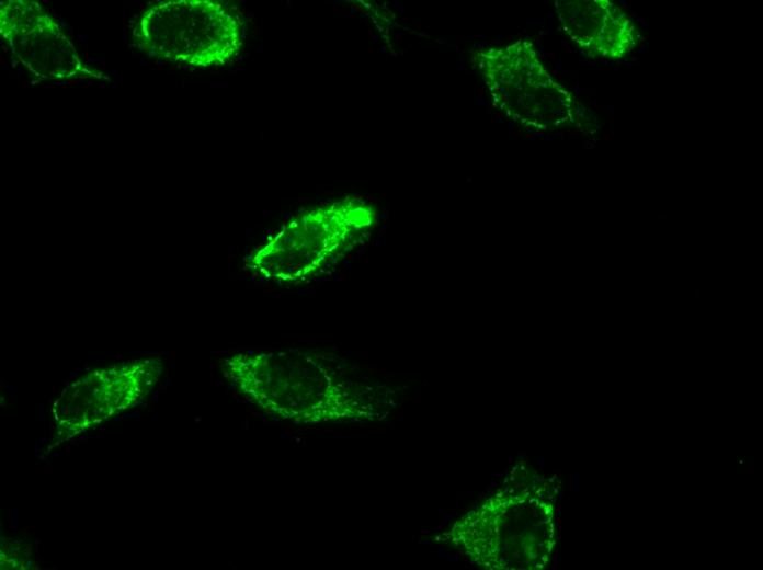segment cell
Returning a JSON list of instances; mask_svg holds the SVG:
<instances>
[{
  "instance_id": "cell-1",
  "label": "cell",
  "mask_w": 763,
  "mask_h": 570,
  "mask_svg": "<svg viewBox=\"0 0 763 570\" xmlns=\"http://www.w3.org/2000/svg\"><path fill=\"white\" fill-rule=\"evenodd\" d=\"M375 219L374 208L356 197L308 209L286 223L247 265L265 280L303 282L348 251Z\"/></svg>"
},
{
  "instance_id": "cell-2",
  "label": "cell",
  "mask_w": 763,
  "mask_h": 570,
  "mask_svg": "<svg viewBox=\"0 0 763 570\" xmlns=\"http://www.w3.org/2000/svg\"><path fill=\"white\" fill-rule=\"evenodd\" d=\"M136 45L151 57L197 68L218 67L242 46L241 21L213 0H172L149 5L133 31Z\"/></svg>"
},
{
  "instance_id": "cell-3",
  "label": "cell",
  "mask_w": 763,
  "mask_h": 570,
  "mask_svg": "<svg viewBox=\"0 0 763 570\" xmlns=\"http://www.w3.org/2000/svg\"><path fill=\"white\" fill-rule=\"evenodd\" d=\"M475 64L493 105L512 119L542 127L567 117L568 99L526 44L481 49Z\"/></svg>"
},
{
  "instance_id": "cell-4",
  "label": "cell",
  "mask_w": 763,
  "mask_h": 570,
  "mask_svg": "<svg viewBox=\"0 0 763 570\" xmlns=\"http://www.w3.org/2000/svg\"><path fill=\"white\" fill-rule=\"evenodd\" d=\"M0 33L12 55L37 78L73 81L105 78L81 59L73 44L38 2L2 1Z\"/></svg>"
},
{
  "instance_id": "cell-5",
  "label": "cell",
  "mask_w": 763,
  "mask_h": 570,
  "mask_svg": "<svg viewBox=\"0 0 763 570\" xmlns=\"http://www.w3.org/2000/svg\"><path fill=\"white\" fill-rule=\"evenodd\" d=\"M160 363L139 360L92 371L62 392L58 408L69 419L88 422L137 404L157 383Z\"/></svg>"
}]
</instances>
